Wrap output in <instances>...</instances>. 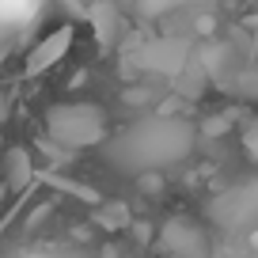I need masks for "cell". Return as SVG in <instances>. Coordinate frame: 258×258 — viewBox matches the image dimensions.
<instances>
[{
	"label": "cell",
	"instance_id": "cell-1",
	"mask_svg": "<svg viewBox=\"0 0 258 258\" xmlns=\"http://www.w3.org/2000/svg\"><path fill=\"white\" fill-rule=\"evenodd\" d=\"M46 133L64 152L95 148L99 141H106V114L95 103H57L46 110Z\"/></svg>",
	"mask_w": 258,
	"mask_h": 258
},
{
	"label": "cell",
	"instance_id": "cell-2",
	"mask_svg": "<svg viewBox=\"0 0 258 258\" xmlns=\"http://www.w3.org/2000/svg\"><path fill=\"white\" fill-rule=\"evenodd\" d=\"M73 42H76V31L73 27H57V31H49L46 38H38V46L27 53V73L31 76H42V73H49L57 61H61L69 49H73Z\"/></svg>",
	"mask_w": 258,
	"mask_h": 258
},
{
	"label": "cell",
	"instance_id": "cell-3",
	"mask_svg": "<svg viewBox=\"0 0 258 258\" xmlns=\"http://www.w3.org/2000/svg\"><path fill=\"white\" fill-rule=\"evenodd\" d=\"M0 163H4V178H8V190H23L27 182H31L34 175V163H31V152L27 148H8V156H0Z\"/></svg>",
	"mask_w": 258,
	"mask_h": 258
},
{
	"label": "cell",
	"instance_id": "cell-4",
	"mask_svg": "<svg viewBox=\"0 0 258 258\" xmlns=\"http://www.w3.org/2000/svg\"><path fill=\"white\" fill-rule=\"evenodd\" d=\"M8 118H12V99L4 95V91H0V125H4Z\"/></svg>",
	"mask_w": 258,
	"mask_h": 258
},
{
	"label": "cell",
	"instance_id": "cell-5",
	"mask_svg": "<svg viewBox=\"0 0 258 258\" xmlns=\"http://www.w3.org/2000/svg\"><path fill=\"white\" fill-rule=\"evenodd\" d=\"M250 247H258V232H254V235H250Z\"/></svg>",
	"mask_w": 258,
	"mask_h": 258
},
{
	"label": "cell",
	"instance_id": "cell-6",
	"mask_svg": "<svg viewBox=\"0 0 258 258\" xmlns=\"http://www.w3.org/2000/svg\"><path fill=\"white\" fill-rule=\"evenodd\" d=\"M0 156H4V137H0Z\"/></svg>",
	"mask_w": 258,
	"mask_h": 258
}]
</instances>
